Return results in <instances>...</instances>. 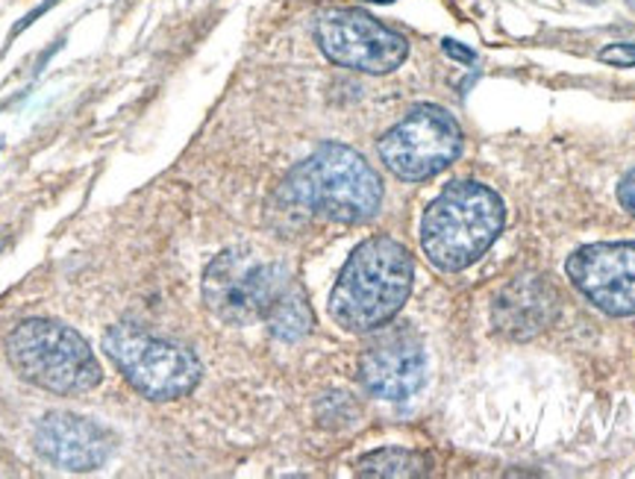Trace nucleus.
<instances>
[{
	"label": "nucleus",
	"instance_id": "f257e3e1",
	"mask_svg": "<svg viewBox=\"0 0 635 479\" xmlns=\"http://www.w3.org/2000/svg\"><path fill=\"white\" fill-rule=\"evenodd\" d=\"M410 251L389 236L362 242L344 262L330 295V315L351 333H374L403 309L412 292Z\"/></svg>",
	"mask_w": 635,
	"mask_h": 479
},
{
	"label": "nucleus",
	"instance_id": "f03ea898",
	"mask_svg": "<svg viewBox=\"0 0 635 479\" xmlns=\"http://www.w3.org/2000/svg\"><path fill=\"white\" fill-rule=\"evenodd\" d=\"M283 192L303 212L335 224H362L383 203L376 171L344 144H321L289 174Z\"/></svg>",
	"mask_w": 635,
	"mask_h": 479
},
{
	"label": "nucleus",
	"instance_id": "7ed1b4c3",
	"mask_svg": "<svg viewBox=\"0 0 635 479\" xmlns=\"http://www.w3.org/2000/svg\"><path fill=\"white\" fill-rule=\"evenodd\" d=\"M503 230V201L480 183H451L421 221V247L439 271H465Z\"/></svg>",
	"mask_w": 635,
	"mask_h": 479
},
{
	"label": "nucleus",
	"instance_id": "20e7f679",
	"mask_svg": "<svg viewBox=\"0 0 635 479\" xmlns=\"http://www.w3.org/2000/svg\"><path fill=\"white\" fill-rule=\"evenodd\" d=\"M7 356L27 383L53 395H83L103 379L89 342L77 329L48 318L18 324L7 338Z\"/></svg>",
	"mask_w": 635,
	"mask_h": 479
},
{
	"label": "nucleus",
	"instance_id": "39448f33",
	"mask_svg": "<svg viewBox=\"0 0 635 479\" xmlns=\"http://www.w3.org/2000/svg\"><path fill=\"white\" fill-rule=\"evenodd\" d=\"M103 350L130 386L148 400H180L201 383V359L183 345L151 336L135 324H118L103 336Z\"/></svg>",
	"mask_w": 635,
	"mask_h": 479
},
{
	"label": "nucleus",
	"instance_id": "423d86ee",
	"mask_svg": "<svg viewBox=\"0 0 635 479\" xmlns=\"http://www.w3.org/2000/svg\"><path fill=\"white\" fill-rule=\"evenodd\" d=\"M294 279L283 265L251 251H224L203 274V300L215 318L233 327L265 320Z\"/></svg>",
	"mask_w": 635,
	"mask_h": 479
},
{
	"label": "nucleus",
	"instance_id": "0eeeda50",
	"mask_svg": "<svg viewBox=\"0 0 635 479\" xmlns=\"http://www.w3.org/2000/svg\"><path fill=\"white\" fill-rule=\"evenodd\" d=\"M462 151V130L451 112L424 103L380 139V160L394 177L421 183L442 174Z\"/></svg>",
	"mask_w": 635,
	"mask_h": 479
},
{
	"label": "nucleus",
	"instance_id": "6e6552de",
	"mask_svg": "<svg viewBox=\"0 0 635 479\" xmlns=\"http://www.w3.org/2000/svg\"><path fill=\"white\" fill-rule=\"evenodd\" d=\"M315 39L326 60L362 74H392L410 53L401 33L360 9H333L318 18Z\"/></svg>",
	"mask_w": 635,
	"mask_h": 479
},
{
	"label": "nucleus",
	"instance_id": "1a4fd4ad",
	"mask_svg": "<svg viewBox=\"0 0 635 479\" xmlns=\"http://www.w3.org/2000/svg\"><path fill=\"white\" fill-rule=\"evenodd\" d=\"M568 279L588 300L615 318L635 315V242L579 247L565 265Z\"/></svg>",
	"mask_w": 635,
	"mask_h": 479
},
{
	"label": "nucleus",
	"instance_id": "9d476101",
	"mask_svg": "<svg viewBox=\"0 0 635 479\" xmlns=\"http://www.w3.org/2000/svg\"><path fill=\"white\" fill-rule=\"evenodd\" d=\"M360 379L374 397L401 404L410 400L426 379V356L412 329H392L362 354Z\"/></svg>",
	"mask_w": 635,
	"mask_h": 479
},
{
	"label": "nucleus",
	"instance_id": "9b49d317",
	"mask_svg": "<svg viewBox=\"0 0 635 479\" xmlns=\"http://www.w3.org/2000/svg\"><path fill=\"white\" fill-rule=\"evenodd\" d=\"M36 447L57 468L94 471L112 453V436L80 415L51 412L36 429Z\"/></svg>",
	"mask_w": 635,
	"mask_h": 479
},
{
	"label": "nucleus",
	"instance_id": "f8f14e48",
	"mask_svg": "<svg viewBox=\"0 0 635 479\" xmlns=\"http://www.w3.org/2000/svg\"><path fill=\"white\" fill-rule=\"evenodd\" d=\"M553 312H556L553 288L538 277H518L494 300V327L512 338H530L551 324Z\"/></svg>",
	"mask_w": 635,
	"mask_h": 479
},
{
	"label": "nucleus",
	"instance_id": "ddd939ff",
	"mask_svg": "<svg viewBox=\"0 0 635 479\" xmlns=\"http://www.w3.org/2000/svg\"><path fill=\"white\" fill-rule=\"evenodd\" d=\"M265 324L271 327V333H274L276 338H283V342H298V338H303L310 333L312 309L298 283H292V288L276 300V306L271 309Z\"/></svg>",
	"mask_w": 635,
	"mask_h": 479
},
{
	"label": "nucleus",
	"instance_id": "4468645a",
	"mask_svg": "<svg viewBox=\"0 0 635 479\" xmlns=\"http://www.w3.org/2000/svg\"><path fill=\"white\" fill-rule=\"evenodd\" d=\"M356 473L360 477H424L426 459L401 447H385V450L362 456L356 462Z\"/></svg>",
	"mask_w": 635,
	"mask_h": 479
},
{
	"label": "nucleus",
	"instance_id": "2eb2a0df",
	"mask_svg": "<svg viewBox=\"0 0 635 479\" xmlns=\"http://www.w3.org/2000/svg\"><path fill=\"white\" fill-rule=\"evenodd\" d=\"M601 62L615 68H633L635 65V42H618L603 48L601 51Z\"/></svg>",
	"mask_w": 635,
	"mask_h": 479
},
{
	"label": "nucleus",
	"instance_id": "dca6fc26",
	"mask_svg": "<svg viewBox=\"0 0 635 479\" xmlns=\"http://www.w3.org/2000/svg\"><path fill=\"white\" fill-rule=\"evenodd\" d=\"M618 201H621V206L629 212V215H635V169L629 171L627 177L621 180Z\"/></svg>",
	"mask_w": 635,
	"mask_h": 479
},
{
	"label": "nucleus",
	"instance_id": "f3484780",
	"mask_svg": "<svg viewBox=\"0 0 635 479\" xmlns=\"http://www.w3.org/2000/svg\"><path fill=\"white\" fill-rule=\"evenodd\" d=\"M442 48H444V53H447V57H453V60L465 62V65H474V60H476L474 51H468V48H465V44L453 42V39H444Z\"/></svg>",
	"mask_w": 635,
	"mask_h": 479
},
{
	"label": "nucleus",
	"instance_id": "a211bd4d",
	"mask_svg": "<svg viewBox=\"0 0 635 479\" xmlns=\"http://www.w3.org/2000/svg\"><path fill=\"white\" fill-rule=\"evenodd\" d=\"M365 3H392V0H365Z\"/></svg>",
	"mask_w": 635,
	"mask_h": 479
},
{
	"label": "nucleus",
	"instance_id": "6ab92c4d",
	"mask_svg": "<svg viewBox=\"0 0 635 479\" xmlns=\"http://www.w3.org/2000/svg\"><path fill=\"white\" fill-rule=\"evenodd\" d=\"M585 3H594V0H585Z\"/></svg>",
	"mask_w": 635,
	"mask_h": 479
}]
</instances>
